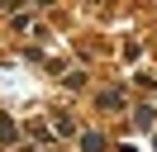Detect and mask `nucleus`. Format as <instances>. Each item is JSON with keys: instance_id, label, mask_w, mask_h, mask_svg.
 <instances>
[{"instance_id": "obj_1", "label": "nucleus", "mask_w": 157, "mask_h": 152, "mask_svg": "<svg viewBox=\"0 0 157 152\" xmlns=\"http://www.w3.org/2000/svg\"><path fill=\"white\" fill-rule=\"evenodd\" d=\"M81 147H86V152H105V138H100V133H86V138H81Z\"/></svg>"}]
</instances>
